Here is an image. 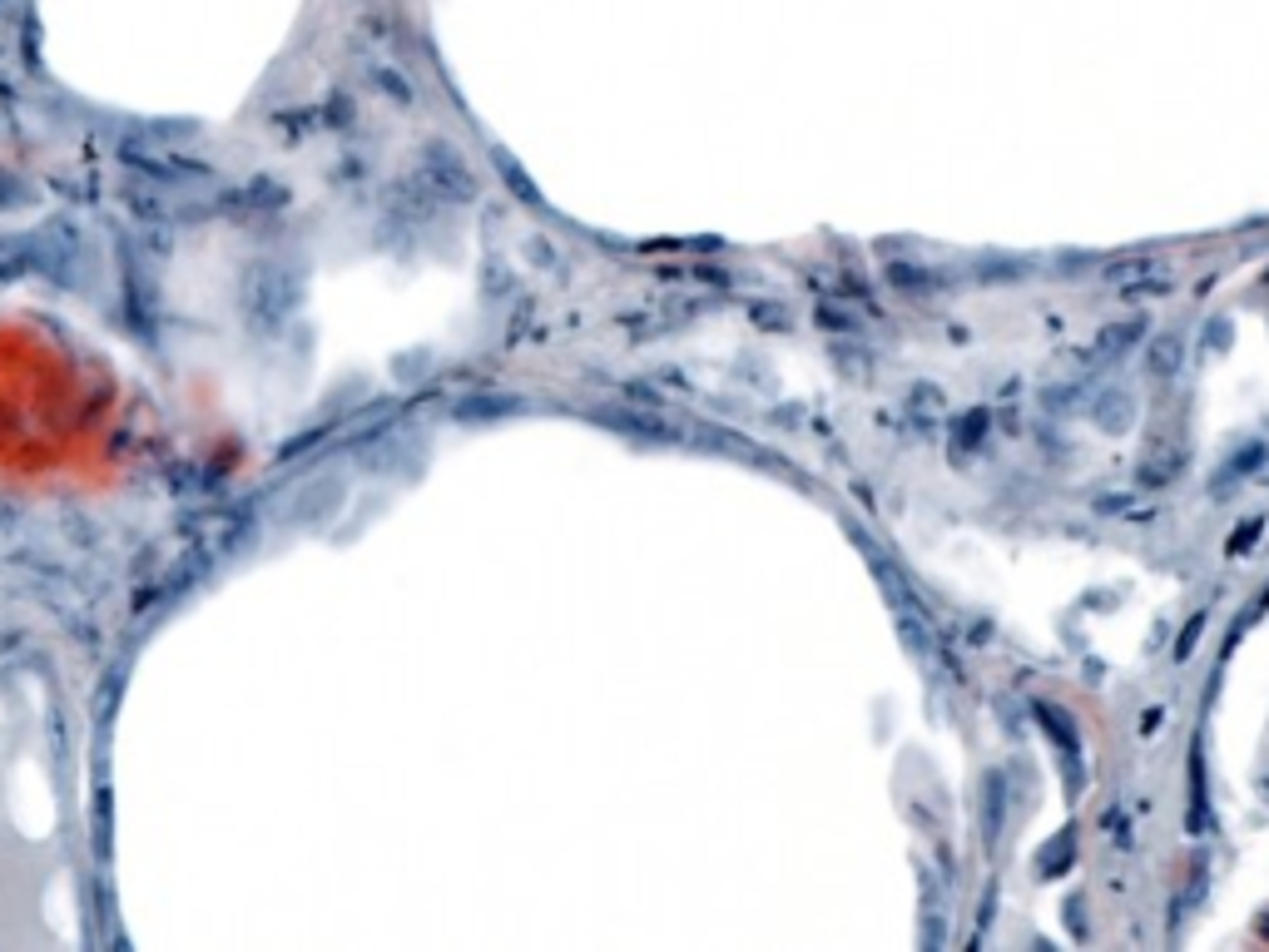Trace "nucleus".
<instances>
[{
  "mask_svg": "<svg viewBox=\"0 0 1269 952\" xmlns=\"http://www.w3.org/2000/svg\"><path fill=\"white\" fill-rule=\"evenodd\" d=\"M977 814H982V844L996 849V833L1007 824V779L987 769L982 774V794H977Z\"/></svg>",
  "mask_w": 1269,
  "mask_h": 952,
  "instance_id": "2",
  "label": "nucleus"
},
{
  "mask_svg": "<svg viewBox=\"0 0 1269 952\" xmlns=\"http://www.w3.org/2000/svg\"><path fill=\"white\" fill-rule=\"evenodd\" d=\"M1145 332H1150V318H1141V313H1131V318H1116V323H1106L1101 332L1091 338V348H1086V362H1116V357H1125V352L1141 343Z\"/></svg>",
  "mask_w": 1269,
  "mask_h": 952,
  "instance_id": "1",
  "label": "nucleus"
},
{
  "mask_svg": "<svg viewBox=\"0 0 1269 952\" xmlns=\"http://www.w3.org/2000/svg\"><path fill=\"white\" fill-rule=\"evenodd\" d=\"M982 437H987V412H967V417L957 422V447H962V442H972V451H977V447H982ZM957 447H952V451H957Z\"/></svg>",
  "mask_w": 1269,
  "mask_h": 952,
  "instance_id": "7",
  "label": "nucleus"
},
{
  "mask_svg": "<svg viewBox=\"0 0 1269 952\" xmlns=\"http://www.w3.org/2000/svg\"><path fill=\"white\" fill-rule=\"evenodd\" d=\"M1200 630H1205V615H1195L1191 626H1185V635H1180V645H1175V660H1185V655L1195 650V640H1200Z\"/></svg>",
  "mask_w": 1269,
  "mask_h": 952,
  "instance_id": "8",
  "label": "nucleus"
},
{
  "mask_svg": "<svg viewBox=\"0 0 1269 952\" xmlns=\"http://www.w3.org/2000/svg\"><path fill=\"white\" fill-rule=\"evenodd\" d=\"M1037 720H1042V729L1061 744V764H1067V779L1071 789L1081 784V744H1076V729L1067 725V715L1061 709H1051V704H1037Z\"/></svg>",
  "mask_w": 1269,
  "mask_h": 952,
  "instance_id": "3",
  "label": "nucleus"
},
{
  "mask_svg": "<svg viewBox=\"0 0 1269 952\" xmlns=\"http://www.w3.org/2000/svg\"><path fill=\"white\" fill-rule=\"evenodd\" d=\"M600 422L621 426V432H635L640 442H670L674 432L665 422H655V417H640V412H600Z\"/></svg>",
  "mask_w": 1269,
  "mask_h": 952,
  "instance_id": "5",
  "label": "nucleus"
},
{
  "mask_svg": "<svg viewBox=\"0 0 1269 952\" xmlns=\"http://www.w3.org/2000/svg\"><path fill=\"white\" fill-rule=\"evenodd\" d=\"M1180 362H1185V338H1155L1150 343V357H1145V373L1150 377H1175L1180 373Z\"/></svg>",
  "mask_w": 1269,
  "mask_h": 952,
  "instance_id": "4",
  "label": "nucleus"
},
{
  "mask_svg": "<svg viewBox=\"0 0 1269 952\" xmlns=\"http://www.w3.org/2000/svg\"><path fill=\"white\" fill-rule=\"evenodd\" d=\"M883 274H888V283H893L897 293H922V288H932V283H938V274H932V268H922V263H888Z\"/></svg>",
  "mask_w": 1269,
  "mask_h": 952,
  "instance_id": "6",
  "label": "nucleus"
}]
</instances>
